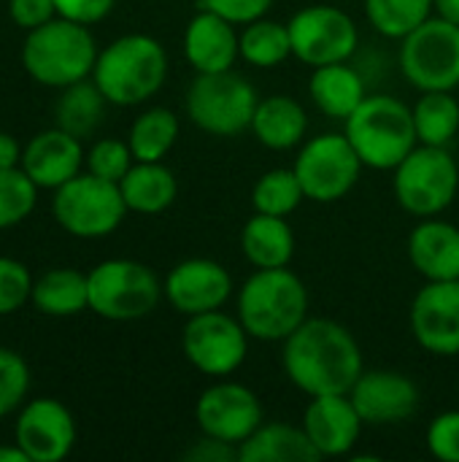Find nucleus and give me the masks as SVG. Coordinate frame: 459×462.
Instances as JSON below:
<instances>
[{
    "instance_id": "1",
    "label": "nucleus",
    "mask_w": 459,
    "mask_h": 462,
    "mask_svg": "<svg viewBox=\"0 0 459 462\" xmlns=\"http://www.w3.org/2000/svg\"><path fill=\"white\" fill-rule=\"evenodd\" d=\"M281 365L287 379L308 398L349 395L363 376V349L341 322L308 317L287 341Z\"/></svg>"
},
{
    "instance_id": "2",
    "label": "nucleus",
    "mask_w": 459,
    "mask_h": 462,
    "mask_svg": "<svg viewBox=\"0 0 459 462\" xmlns=\"http://www.w3.org/2000/svg\"><path fill=\"white\" fill-rule=\"evenodd\" d=\"M238 319L249 338L287 341L308 319V290L289 268H257L238 292Z\"/></svg>"
},
{
    "instance_id": "3",
    "label": "nucleus",
    "mask_w": 459,
    "mask_h": 462,
    "mask_svg": "<svg viewBox=\"0 0 459 462\" xmlns=\"http://www.w3.org/2000/svg\"><path fill=\"white\" fill-rule=\"evenodd\" d=\"M168 76V54L160 41L143 32L108 43L95 62L92 81L114 106H138L160 92Z\"/></svg>"
},
{
    "instance_id": "4",
    "label": "nucleus",
    "mask_w": 459,
    "mask_h": 462,
    "mask_svg": "<svg viewBox=\"0 0 459 462\" xmlns=\"http://www.w3.org/2000/svg\"><path fill=\"white\" fill-rule=\"evenodd\" d=\"M97 54V43L87 24L57 16L27 32L22 65L38 84L65 89L92 76Z\"/></svg>"
},
{
    "instance_id": "5",
    "label": "nucleus",
    "mask_w": 459,
    "mask_h": 462,
    "mask_svg": "<svg viewBox=\"0 0 459 462\" xmlns=\"http://www.w3.org/2000/svg\"><path fill=\"white\" fill-rule=\"evenodd\" d=\"M346 138L365 168L395 171L419 143L414 108L392 95H368L346 119Z\"/></svg>"
},
{
    "instance_id": "6",
    "label": "nucleus",
    "mask_w": 459,
    "mask_h": 462,
    "mask_svg": "<svg viewBox=\"0 0 459 462\" xmlns=\"http://www.w3.org/2000/svg\"><path fill=\"white\" fill-rule=\"evenodd\" d=\"M257 103L260 95L254 84L233 68L219 73H197L184 97L192 125L219 138L249 130Z\"/></svg>"
},
{
    "instance_id": "7",
    "label": "nucleus",
    "mask_w": 459,
    "mask_h": 462,
    "mask_svg": "<svg viewBox=\"0 0 459 462\" xmlns=\"http://www.w3.org/2000/svg\"><path fill=\"white\" fill-rule=\"evenodd\" d=\"M392 173V187L400 208L417 219L444 214L457 198L459 168L449 146L417 143Z\"/></svg>"
},
{
    "instance_id": "8",
    "label": "nucleus",
    "mask_w": 459,
    "mask_h": 462,
    "mask_svg": "<svg viewBox=\"0 0 459 462\" xmlns=\"http://www.w3.org/2000/svg\"><path fill=\"white\" fill-rule=\"evenodd\" d=\"M89 309L111 322H133L151 314L160 303L162 284L154 271L135 260H106L89 273Z\"/></svg>"
},
{
    "instance_id": "9",
    "label": "nucleus",
    "mask_w": 459,
    "mask_h": 462,
    "mask_svg": "<svg viewBox=\"0 0 459 462\" xmlns=\"http://www.w3.org/2000/svg\"><path fill=\"white\" fill-rule=\"evenodd\" d=\"M398 65L419 92H454L459 87V24L433 14L400 41Z\"/></svg>"
},
{
    "instance_id": "10",
    "label": "nucleus",
    "mask_w": 459,
    "mask_h": 462,
    "mask_svg": "<svg viewBox=\"0 0 459 462\" xmlns=\"http://www.w3.org/2000/svg\"><path fill=\"white\" fill-rule=\"evenodd\" d=\"M51 211L65 233L76 238H103L122 225L127 203L116 181L78 173L54 189Z\"/></svg>"
},
{
    "instance_id": "11",
    "label": "nucleus",
    "mask_w": 459,
    "mask_h": 462,
    "mask_svg": "<svg viewBox=\"0 0 459 462\" xmlns=\"http://www.w3.org/2000/svg\"><path fill=\"white\" fill-rule=\"evenodd\" d=\"M292 168L300 179L306 200L335 203L354 189L365 165L346 133H322L298 152Z\"/></svg>"
},
{
    "instance_id": "12",
    "label": "nucleus",
    "mask_w": 459,
    "mask_h": 462,
    "mask_svg": "<svg viewBox=\"0 0 459 462\" xmlns=\"http://www.w3.org/2000/svg\"><path fill=\"white\" fill-rule=\"evenodd\" d=\"M287 24L292 38V57L308 68L346 62L360 46V30L354 19L338 5H306Z\"/></svg>"
},
{
    "instance_id": "13",
    "label": "nucleus",
    "mask_w": 459,
    "mask_h": 462,
    "mask_svg": "<svg viewBox=\"0 0 459 462\" xmlns=\"http://www.w3.org/2000/svg\"><path fill=\"white\" fill-rule=\"evenodd\" d=\"M181 349L192 368L206 376L225 379L243 365L249 352V333L238 317H230L216 309L187 319L181 333Z\"/></svg>"
},
{
    "instance_id": "14",
    "label": "nucleus",
    "mask_w": 459,
    "mask_h": 462,
    "mask_svg": "<svg viewBox=\"0 0 459 462\" xmlns=\"http://www.w3.org/2000/svg\"><path fill=\"white\" fill-rule=\"evenodd\" d=\"M195 420L203 436L241 447L265 422V409L252 387L219 379L200 393Z\"/></svg>"
},
{
    "instance_id": "15",
    "label": "nucleus",
    "mask_w": 459,
    "mask_h": 462,
    "mask_svg": "<svg viewBox=\"0 0 459 462\" xmlns=\"http://www.w3.org/2000/svg\"><path fill=\"white\" fill-rule=\"evenodd\" d=\"M411 333L430 355H459V279L427 282L417 292L411 303Z\"/></svg>"
},
{
    "instance_id": "16",
    "label": "nucleus",
    "mask_w": 459,
    "mask_h": 462,
    "mask_svg": "<svg viewBox=\"0 0 459 462\" xmlns=\"http://www.w3.org/2000/svg\"><path fill=\"white\" fill-rule=\"evenodd\" d=\"M162 292L179 314L195 317V314L216 311L230 300L233 276L216 260L192 257V260H184L176 268H170V273L162 284Z\"/></svg>"
},
{
    "instance_id": "17",
    "label": "nucleus",
    "mask_w": 459,
    "mask_h": 462,
    "mask_svg": "<svg viewBox=\"0 0 459 462\" xmlns=\"http://www.w3.org/2000/svg\"><path fill=\"white\" fill-rule=\"evenodd\" d=\"M363 422L371 428L400 425L419 409V387L400 371H363L349 393Z\"/></svg>"
},
{
    "instance_id": "18",
    "label": "nucleus",
    "mask_w": 459,
    "mask_h": 462,
    "mask_svg": "<svg viewBox=\"0 0 459 462\" xmlns=\"http://www.w3.org/2000/svg\"><path fill=\"white\" fill-rule=\"evenodd\" d=\"M16 444L30 462L65 460L76 444V422L54 398H35L16 420Z\"/></svg>"
},
{
    "instance_id": "19",
    "label": "nucleus",
    "mask_w": 459,
    "mask_h": 462,
    "mask_svg": "<svg viewBox=\"0 0 459 462\" xmlns=\"http://www.w3.org/2000/svg\"><path fill=\"white\" fill-rule=\"evenodd\" d=\"M365 422L349 395L311 398L303 414V430L311 439L319 457H344L360 441Z\"/></svg>"
},
{
    "instance_id": "20",
    "label": "nucleus",
    "mask_w": 459,
    "mask_h": 462,
    "mask_svg": "<svg viewBox=\"0 0 459 462\" xmlns=\"http://www.w3.org/2000/svg\"><path fill=\"white\" fill-rule=\"evenodd\" d=\"M184 57L197 73L230 70L241 57L238 24L200 8L184 30Z\"/></svg>"
},
{
    "instance_id": "21",
    "label": "nucleus",
    "mask_w": 459,
    "mask_h": 462,
    "mask_svg": "<svg viewBox=\"0 0 459 462\" xmlns=\"http://www.w3.org/2000/svg\"><path fill=\"white\" fill-rule=\"evenodd\" d=\"M84 162L81 138L51 127L38 133L22 152V171L35 181V187L57 189L73 176H78Z\"/></svg>"
},
{
    "instance_id": "22",
    "label": "nucleus",
    "mask_w": 459,
    "mask_h": 462,
    "mask_svg": "<svg viewBox=\"0 0 459 462\" xmlns=\"http://www.w3.org/2000/svg\"><path fill=\"white\" fill-rule=\"evenodd\" d=\"M409 260L427 282L459 279V227L438 217L422 219L409 236Z\"/></svg>"
},
{
    "instance_id": "23",
    "label": "nucleus",
    "mask_w": 459,
    "mask_h": 462,
    "mask_svg": "<svg viewBox=\"0 0 459 462\" xmlns=\"http://www.w3.org/2000/svg\"><path fill=\"white\" fill-rule=\"evenodd\" d=\"M308 95L322 114L346 122L357 111V106L368 97V89L360 70L346 60V62H330L314 68L308 79Z\"/></svg>"
},
{
    "instance_id": "24",
    "label": "nucleus",
    "mask_w": 459,
    "mask_h": 462,
    "mask_svg": "<svg viewBox=\"0 0 459 462\" xmlns=\"http://www.w3.org/2000/svg\"><path fill=\"white\" fill-rule=\"evenodd\" d=\"M249 130L265 149L287 152L303 143L306 130H308V116H306V108L295 97L268 95V97H260Z\"/></svg>"
},
{
    "instance_id": "25",
    "label": "nucleus",
    "mask_w": 459,
    "mask_h": 462,
    "mask_svg": "<svg viewBox=\"0 0 459 462\" xmlns=\"http://www.w3.org/2000/svg\"><path fill=\"white\" fill-rule=\"evenodd\" d=\"M241 252L254 268H287L295 257V233L287 217L254 211L241 230Z\"/></svg>"
},
{
    "instance_id": "26",
    "label": "nucleus",
    "mask_w": 459,
    "mask_h": 462,
    "mask_svg": "<svg viewBox=\"0 0 459 462\" xmlns=\"http://www.w3.org/2000/svg\"><path fill=\"white\" fill-rule=\"evenodd\" d=\"M241 462H317L322 460L314 449L311 439L306 436L303 425H284V422H262L241 447Z\"/></svg>"
},
{
    "instance_id": "27",
    "label": "nucleus",
    "mask_w": 459,
    "mask_h": 462,
    "mask_svg": "<svg viewBox=\"0 0 459 462\" xmlns=\"http://www.w3.org/2000/svg\"><path fill=\"white\" fill-rule=\"evenodd\" d=\"M127 211L135 214H162L173 206L179 195V181L162 162H133V168L119 181Z\"/></svg>"
},
{
    "instance_id": "28",
    "label": "nucleus",
    "mask_w": 459,
    "mask_h": 462,
    "mask_svg": "<svg viewBox=\"0 0 459 462\" xmlns=\"http://www.w3.org/2000/svg\"><path fill=\"white\" fill-rule=\"evenodd\" d=\"M32 303L46 317H73L89 309V279L73 268H54L32 284Z\"/></svg>"
},
{
    "instance_id": "29",
    "label": "nucleus",
    "mask_w": 459,
    "mask_h": 462,
    "mask_svg": "<svg viewBox=\"0 0 459 462\" xmlns=\"http://www.w3.org/2000/svg\"><path fill=\"white\" fill-rule=\"evenodd\" d=\"M106 103L108 100L95 81H87V79L76 81V84L65 87V92L57 100V108H54L57 127H62L65 133H70L76 138H87L103 122Z\"/></svg>"
},
{
    "instance_id": "30",
    "label": "nucleus",
    "mask_w": 459,
    "mask_h": 462,
    "mask_svg": "<svg viewBox=\"0 0 459 462\" xmlns=\"http://www.w3.org/2000/svg\"><path fill=\"white\" fill-rule=\"evenodd\" d=\"M179 141V116L170 108H149L130 127V149L138 162H162Z\"/></svg>"
},
{
    "instance_id": "31",
    "label": "nucleus",
    "mask_w": 459,
    "mask_h": 462,
    "mask_svg": "<svg viewBox=\"0 0 459 462\" xmlns=\"http://www.w3.org/2000/svg\"><path fill=\"white\" fill-rule=\"evenodd\" d=\"M414 127L419 143L449 146L459 133V100L446 92H422L414 106Z\"/></svg>"
},
{
    "instance_id": "32",
    "label": "nucleus",
    "mask_w": 459,
    "mask_h": 462,
    "mask_svg": "<svg viewBox=\"0 0 459 462\" xmlns=\"http://www.w3.org/2000/svg\"><path fill=\"white\" fill-rule=\"evenodd\" d=\"M292 57L289 24L276 19H254L241 30V60L254 68H276Z\"/></svg>"
},
{
    "instance_id": "33",
    "label": "nucleus",
    "mask_w": 459,
    "mask_h": 462,
    "mask_svg": "<svg viewBox=\"0 0 459 462\" xmlns=\"http://www.w3.org/2000/svg\"><path fill=\"white\" fill-rule=\"evenodd\" d=\"M365 16L379 35L403 41L433 16V0H365Z\"/></svg>"
},
{
    "instance_id": "34",
    "label": "nucleus",
    "mask_w": 459,
    "mask_h": 462,
    "mask_svg": "<svg viewBox=\"0 0 459 462\" xmlns=\"http://www.w3.org/2000/svg\"><path fill=\"white\" fill-rule=\"evenodd\" d=\"M303 200H306V192L300 187L295 168H273L262 173L252 189V206L260 214L289 217Z\"/></svg>"
},
{
    "instance_id": "35",
    "label": "nucleus",
    "mask_w": 459,
    "mask_h": 462,
    "mask_svg": "<svg viewBox=\"0 0 459 462\" xmlns=\"http://www.w3.org/2000/svg\"><path fill=\"white\" fill-rule=\"evenodd\" d=\"M35 181L22 168H0V230L19 225L35 208Z\"/></svg>"
},
{
    "instance_id": "36",
    "label": "nucleus",
    "mask_w": 459,
    "mask_h": 462,
    "mask_svg": "<svg viewBox=\"0 0 459 462\" xmlns=\"http://www.w3.org/2000/svg\"><path fill=\"white\" fill-rule=\"evenodd\" d=\"M133 162H135V157H133L130 143L116 141V138H103V141L92 143V149L87 154L89 173L108 179V181H116V184L124 179V173L133 168Z\"/></svg>"
},
{
    "instance_id": "37",
    "label": "nucleus",
    "mask_w": 459,
    "mask_h": 462,
    "mask_svg": "<svg viewBox=\"0 0 459 462\" xmlns=\"http://www.w3.org/2000/svg\"><path fill=\"white\" fill-rule=\"evenodd\" d=\"M30 368L14 349L0 346V420L8 417L27 395Z\"/></svg>"
},
{
    "instance_id": "38",
    "label": "nucleus",
    "mask_w": 459,
    "mask_h": 462,
    "mask_svg": "<svg viewBox=\"0 0 459 462\" xmlns=\"http://www.w3.org/2000/svg\"><path fill=\"white\" fill-rule=\"evenodd\" d=\"M32 298V279L30 271L11 257H0V317L14 314Z\"/></svg>"
},
{
    "instance_id": "39",
    "label": "nucleus",
    "mask_w": 459,
    "mask_h": 462,
    "mask_svg": "<svg viewBox=\"0 0 459 462\" xmlns=\"http://www.w3.org/2000/svg\"><path fill=\"white\" fill-rule=\"evenodd\" d=\"M427 452L441 462H459V409L438 414L425 433Z\"/></svg>"
},
{
    "instance_id": "40",
    "label": "nucleus",
    "mask_w": 459,
    "mask_h": 462,
    "mask_svg": "<svg viewBox=\"0 0 459 462\" xmlns=\"http://www.w3.org/2000/svg\"><path fill=\"white\" fill-rule=\"evenodd\" d=\"M273 0H200V8L225 16L227 22L243 27L254 19H262L271 11Z\"/></svg>"
},
{
    "instance_id": "41",
    "label": "nucleus",
    "mask_w": 459,
    "mask_h": 462,
    "mask_svg": "<svg viewBox=\"0 0 459 462\" xmlns=\"http://www.w3.org/2000/svg\"><path fill=\"white\" fill-rule=\"evenodd\" d=\"M114 3L116 0H54L57 16H65V19L87 24V27L106 19L111 14Z\"/></svg>"
},
{
    "instance_id": "42",
    "label": "nucleus",
    "mask_w": 459,
    "mask_h": 462,
    "mask_svg": "<svg viewBox=\"0 0 459 462\" xmlns=\"http://www.w3.org/2000/svg\"><path fill=\"white\" fill-rule=\"evenodd\" d=\"M8 14L19 27L35 30V27L46 24L49 19H54L57 5H54V0H8Z\"/></svg>"
},
{
    "instance_id": "43",
    "label": "nucleus",
    "mask_w": 459,
    "mask_h": 462,
    "mask_svg": "<svg viewBox=\"0 0 459 462\" xmlns=\"http://www.w3.org/2000/svg\"><path fill=\"white\" fill-rule=\"evenodd\" d=\"M187 462H230L238 460V447L211 439V436H200V441H195L187 452H184Z\"/></svg>"
},
{
    "instance_id": "44",
    "label": "nucleus",
    "mask_w": 459,
    "mask_h": 462,
    "mask_svg": "<svg viewBox=\"0 0 459 462\" xmlns=\"http://www.w3.org/2000/svg\"><path fill=\"white\" fill-rule=\"evenodd\" d=\"M19 160H22L19 143L8 133H0V168H16Z\"/></svg>"
},
{
    "instance_id": "45",
    "label": "nucleus",
    "mask_w": 459,
    "mask_h": 462,
    "mask_svg": "<svg viewBox=\"0 0 459 462\" xmlns=\"http://www.w3.org/2000/svg\"><path fill=\"white\" fill-rule=\"evenodd\" d=\"M433 14L459 24V0H433Z\"/></svg>"
},
{
    "instance_id": "46",
    "label": "nucleus",
    "mask_w": 459,
    "mask_h": 462,
    "mask_svg": "<svg viewBox=\"0 0 459 462\" xmlns=\"http://www.w3.org/2000/svg\"><path fill=\"white\" fill-rule=\"evenodd\" d=\"M0 462H30L27 455L22 452V447H0Z\"/></svg>"
}]
</instances>
